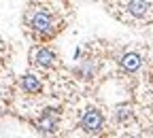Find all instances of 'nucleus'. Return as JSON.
Instances as JSON below:
<instances>
[{"label": "nucleus", "instance_id": "nucleus-1", "mask_svg": "<svg viewBox=\"0 0 153 138\" xmlns=\"http://www.w3.org/2000/svg\"><path fill=\"white\" fill-rule=\"evenodd\" d=\"M30 28L36 34H41V36H53L57 30H60V28L53 26V17L47 11H43V9L30 13Z\"/></svg>", "mask_w": 153, "mask_h": 138}, {"label": "nucleus", "instance_id": "nucleus-5", "mask_svg": "<svg viewBox=\"0 0 153 138\" xmlns=\"http://www.w3.org/2000/svg\"><path fill=\"white\" fill-rule=\"evenodd\" d=\"M121 68L126 70V72H136L140 66H143V57L136 53V51H130V53H123L121 55Z\"/></svg>", "mask_w": 153, "mask_h": 138}, {"label": "nucleus", "instance_id": "nucleus-2", "mask_svg": "<svg viewBox=\"0 0 153 138\" xmlns=\"http://www.w3.org/2000/svg\"><path fill=\"white\" fill-rule=\"evenodd\" d=\"M102 125H104V117H102V113H100L98 108H89V111L83 113V117H81V128H83L87 134H98V132L102 130Z\"/></svg>", "mask_w": 153, "mask_h": 138}, {"label": "nucleus", "instance_id": "nucleus-8", "mask_svg": "<svg viewBox=\"0 0 153 138\" xmlns=\"http://www.w3.org/2000/svg\"><path fill=\"white\" fill-rule=\"evenodd\" d=\"M0 117H2V108H0Z\"/></svg>", "mask_w": 153, "mask_h": 138}, {"label": "nucleus", "instance_id": "nucleus-7", "mask_svg": "<svg viewBox=\"0 0 153 138\" xmlns=\"http://www.w3.org/2000/svg\"><path fill=\"white\" fill-rule=\"evenodd\" d=\"M147 11H149V2H147V0H130V2H128V13L132 17L143 19L147 15Z\"/></svg>", "mask_w": 153, "mask_h": 138}, {"label": "nucleus", "instance_id": "nucleus-6", "mask_svg": "<svg viewBox=\"0 0 153 138\" xmlns=\"http://www.w3.org/2000/svg\"><path fill=\"white\" fill-rule=\"evenodd\" d=\"M19 87H22L26 93H41L43 83H41V79L34 76V74H24L19 79Z\"/></svg>", "mask_w": 153, "mask_h": 138}, {"label": "nucleus", "instance_id": "nucleus-4", "mask_svg": "<svg viewBox=\"0 0 153 138\" xmlns=\"http://www.w3.org/2000/svg\"><path fill=\"white\" fill-rule=\"evenodd\" d=\"M36 125H38V130L45 132V134H53L57 130V113L55 111H45Z\"/></svg>", "mask_w": 153, "mask_h": 138}, {"label": "nucleus", "instance_id": "nucleus-3", "mask_svg": "<svg viewBox=\"0 0 153 138\" xmlns=\"http://www.w3.org/2000/svg\"><path fill=\"white\" fill-rule=\"evenodd\" d=\"M30 62H32L34 66H41V68H51V66H55L57 57H55V53L49 51L47 47H34L32 53H30Z\"/></svg>", "mask_w": 153, "mask_h": 138}]
</instances>
